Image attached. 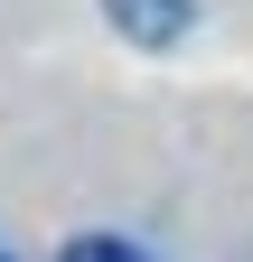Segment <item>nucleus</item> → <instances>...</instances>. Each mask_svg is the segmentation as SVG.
<instances>
[{
	"mask_svg": "<svg viewBox=\"0 0 253 262\" xmlns=\"http://www.w3.org/2000/svg\"><path fill=\"white\" fill-rule=\"evenodd\" d=\"M122 38H141V47H178L187 38V19H197V0H103Z\"/></svg>",
	"mask_w": 253,
	"mask_h": 262,
	"instance_id": "nucleus-1",
	"label": "nucleus"
},
{
	"mask_svg": "<svg viewBox=\"0 0 253 262\" xmlns=\"http://www.w3.org/2000/svg\"><path fill=\"white\" fill-rule=\"evenodd\" d=\"M66 262H141V253H132V244H113V234H75Z\"/></svg>",
	"mask_w": 253,
	"mask_h": 262,
	"instance_id": "nucleus-2",
	"label": "nucleus"
},
{
	"mask_svg": "<svg viewBox=\"0 0 253 262\" xmlns=\"http://www.w3.org/2000/svg\"><path fill=\"white\" fill-rule=\"evenodd\" d=\"M0 262H10V253H0Z\"/></svg>",
	"mask_w": 253,
	"mask_h": 262,
	"instance_id": "nucleus-3",
	"label": "nucleus"
}]
</instances>
